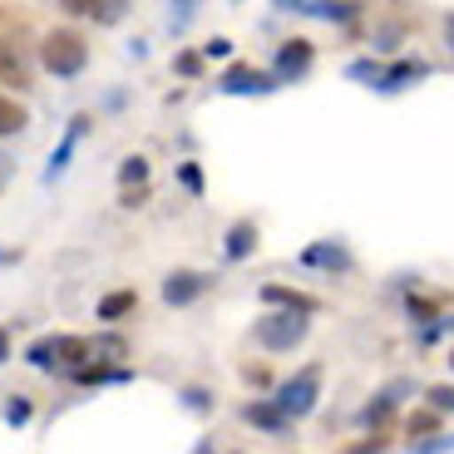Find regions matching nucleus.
<instances>
[{
  "label": "nucleus",
  "mask_w": 454,
  "mask_h": 454,
  "mask_svg": "<svg viewBox=\"0 0 454 454\" xmlns=\"http://www.w3.org/2000/svg\"><path fill=\"white\" fill-rule=\"evenodd\" d=\"M178 69H183V74H198V69H203V59H198V55H183Z\"/></svg>",
  "instance_id": "nucleus-26"
},
{
  "label": "nucleus",
  "mask_w": 454,
  "mask_h": 454,
  "mask_svg": "<svg viewBox=\"0 0 454 454\" xmlns=\"http://www.w3.org/2000/svg\"><path fill=\"white\" fill-rule=\"evenodd\" d=\"M40 65H45L50 74H59V80H74V74L90 65V45H84L74 30H50L45 45H40Z\"/></svg>",
  "instance_id": "nucleus-2"
},
{
  "label": "nucleus",
  "mask_w": 454,
  "mask_h": 454,
  "mask_svg": "<svg viewBox=\"0 0 454 454\" xmlns=\"http://www.w3.org/2000/svg\"><path fill=\"white\" fill-rule=\"evenodd\" d=\"M94 356V346L84 336H55V361L59 365H84Z\"/></svg>",
  "instance_id": "nucleus-10"
},
{
  "label": "nucleus",
  "mask_w": 454,
  "mask_h": 454,
  "mask_svg": "<svg viewBox=\"0 0 454 454\" xmlns=\"http://www.w3.org/2000/svg\"><path fill=\"white\" fill-rule=\"evenodd\" d=\"M217 84H223V94H272L277 90V74H262V69L238 65V69H227Z\"/></svg>",
  "instance_id": "nucleus-4"
},
{
  "label": "nucleus",
  "mask_w": 454,
  "mask_h": 454,
  "mask_svg": "<svg viewBox=\"0 0 454 454\" xmlns=\"http://www.w3.org/2000/svg\"><path fill=\"white\" fill-rule=\"evenodd\" d=\"M351 74H356V80H380V74H375V65H351Z\"/></svg>",
  "instance_id": "nucleus-28"
},
{
  "label": "nucleus",
  "mask_w": 454,
  "mask_h": 454,
  "mask_svg": "<svg viewBox=\"0 0 454 454\" xmlns=\"http://www.w3.org/2000/svg\"><path fill=\"white\" fill-rule=\"evenodd\" d=\"M183 400H188V405H193V410H207V395H203V390H188V395H183Z\"/></svg>",
  "instance_id": "nucleus-29"
},
{
  "label": "nucleus",
  "mask_w": 454,
  "mask_h": 454,
  "mask_svg": "<svg viewBox=\"0 0 454 454\" xmlns=\"http://www.w3.org/2000/svg\"><path fill=\"white\" fill-rule=\"evenodd\" d=\"M301 267H321V272H346L351 267V252L340 242H317V247L301 252Z\"/></svg>",
  "instance_id": "nucleus-6"
},
{
  "label": "nucleus",
  "mask_w": 454,
  "mask_h": 454,
  "mask_svg": "<svg viewBox=\"0 0 454 454\" xmlns=\"http://www.w3.org/2000/svg\"><path fill=\"white\" fill-rule=\"evenodd\" d=\"M317 400H321V365H307L296 380H286V386L277 390V405H282L292 420L311 415V410H317Z\"/></svg>",
  "instance_id": "nucleus-3"
},
{
  "label": "nucleus",
  "mask_w": 454,
  "mask_h": 454,
  "mask_svg": "<svg viewBox=\"0 0 454 454\" xmlns=\"http://www.w3.org/2000/svg\"><path fill=\"white\" fill-rule=\"evenodd\" d=\"M178 178L188 183V188H193V193H203V173H198L193 163H183V168H178Z\"/></svg>",
  "instance_id": "nucleus-24"
},
{
  "label": "nucleus",
  "mask_w": 454,
  "mask_h": 454,
  "mask_svg": "<svg viewBox=\"0 0 454 454\" xmlns=\"http://www.w3.org/2000/svg\"><path fill=\"white\" fill-rule=\"evenodd\" d=\"M5 361H11V331L0 326V365H5Z\"/></svg>",
  "instance_id": "nucleus-27"
},
{
  "label": "nucleus",
  "mask_w": 454,
  "mask_h": 454,
  "mask_svg": "<svg viewBox=\"0 0 454 454\" xmlns=\"http://www.w3.org/2000/svg\"><path fill=\"white\" fill-rule=\"evenodd\" d=\"M203 55H213V59H227V55H232V40H223V35H217V40H207V45H203Z\"/></svg>",
  "instance_id": "nucleus-23"
},
{
  "label": "nucleus",
  "mask_w": 454,
  "mask_h": 454,
  "mask_svg": "<svg viewBox=\"0 0 454 454\" xmlns=\"http://www.w3.org/2000/svg\"><path fill=\"white\" fill-rule=\"evenodd\" d=\"M262 301H272V307H301V311H311V307H317L311 296H301V292H286V286H267V292H262Z\"/></svg>",
  "instance_id": "nucleus-14"
},
{
  "label": "nucleus",
  "mask_w": 454,
  "mask_h": 454,
  "mask_svg": "<svg viewBox=\"0 0 454 454\" xmlns=\"http://www.w3.org/2000/svg\"><path fill=\"white\" fill-rule=\"evenodd\" d=\"M425 430H434V415H410V440L425 434Z\"/></svg>",
  "instance_id": "nucleus-25"
},
{
  "label": "nucleus",
  "mask_w": 454,
  "mask_h": 454,
  "mask_svg": "<svg viewBox=\"0 0 454 454\" xmlns=\"http://www.w3.org/2000/svg\"><path fill=\"white\" fill-rule=\"evenodd\" d=\"M252 247H257V223H232V232H227V262H242L252 257Z\"/></svg>",
  "instance_id": "nucleus-9"
},
{
  "label": "nucleus",
  "mask_w": 454,
  "mask_h": 454,
  "mask_svg": "<svg viewBox=\"0 0 454 454\" xmlns=\"http://www.w3.org/2000/svg\"><path fill=\"white\" fill-rule=\"evenodd\" d=\"M311 59H317L311 40H286V45L277 50V80H296V74H307Z\"/></svg>",
  "instance_id": "nucleus-5"
},
{
  "label": "nucleus",
  "mask_w": 454,
  "mask_h": 454,
  "mask_svg": "<svg viewBox=\"0 0 454 454\" xmlns=\"http://www.w3.org/2000/svg\"><path fill=\"white\" fill-rule=\"evenodd\" d=\"M134 307H138L134 292H109V296L99 301V321H119V317H129Z\"/></svg>",
  "instance_id": "nucleus-12"
},
{
  "label": "nucleus",
  "mask_w": 454,
  "mask_h": 454,
  "mask_svg": "<svg viewBox=\"0 0 454 454\" xmlns=\"http://www.w3.org/2000/svg\"><path fill=\"white\" fill-rule=\"evenodd\" d=\"M144 178H148V163L144 159H129L124 168H119V183H124V188H129V183H144Z\"/></svg>",
  "instance_id": "nucleus-20"
},
{
  "label": "nucleus",
  "mask_w": 454,
  "mask_h": 454,
  "mask_svg": "<svg viewBox=\"0 0 454 454\" xmlns=\"http://www.w3.org/2000/svg\"><path fill=\"white\" fill-rule=\"evenodd\" d=\"M307 317L311 311H301V307H282V311H272V317H262L257 321V346H267V351H296L311 331Z\"/></svg>",
  "instance_id": "nucleus-1"
},
{
  "label": "nucleus",
  "mask_w": 454,
  "mask_h": 454,
  "mask_svg": "<svg viewBox=\"0 0 454 454\" xmlns=\"http://www.w3.org/2000/svg\"><path fill=\"white\" fill-rule=\"evenodd\" d=\"M30 365H40V371H50V365H55V336L35 340V346H30Z\"/></svg>",
  "instance_id": "nucleus-18"
},
{
  "label": "nucleus",
  "mask_w": 454,
  "mask_h": 454,
  "mask_svg": "<svg viewBox=\"0 0 454 454\" xmlns=\"http://www.w3.org/2000/svg\"><path fill=\"white\" fill-rule=\"evenodd\" d=\"M203 286H207V282H203L198 272H173L168 282H163V301H168V307H188V301H193Z\"/></svg>",
  "instance_id": "nucleus-7"
},
{
  "label": "nucleus",
  "mask_w": 454,
  "mask_h": 454,
  "mask_svg": "<svg viewBox=\"0 0 454 454\" xmlns=\"http://www.w3.org/2000/svg\"><path fill=\"white\" fill-rule=\"evenodd\" d=\"M30 415H35L30 400H25V395H11V405H5V420H11V425H25Z\"/></svg>",
  "instance_id": "nucleus-19"
},
{
  "label": "nucleus",
  "mask_w": 454,
  "mask_h": 454,
  "mask_svg": "<svg viewBox=\"0 0 454 454\" xmlns=\"http://www.w3.org/2000/svg\"><path fill=\"white\" fill-rule=\"evenodd\" d=\"M430 405L434 410H454V386H434L430 390Z\"/></svg>",
  "instance_id": "nucleus-21"
},
{
  "label": "nucleus",
  "mask_w": 454,
  "mask_h": 454,
  "mask_svg": "<svg viewBox=\"0 0 454 454\" xmlns=\"http://www.w3.org/2000/svg\"><path fill=\"white\" fill-rule=\"evenodd\" d=\"M188 5H193V0H183V15H188Z\"/></svg>",
  "instance_id": "nucleus-32"
},
{
  "label": "nucleus",
  "mask_w": 454,
  "mask_h": 454,
  "mask_svg": "<svg viewBox=\"0 0 454 454\" xmlns=\"http://www.w3.org/2000/svg\"><path fill=\"white\" fill-rule=\"evenodd\" d=\"M444 30H450V50H454V15H450V25H444Z\"/></svg>",
  "instance_id": "nucleus-31"
},
{
  "label": "nucleus",
  "mask_w": 454,
  "mask_h": 454,
  "mask_svg": "<svg viewBox=\"0 0 454 454\" xmlns=\"http://www.w3.org/2000/svg\"><path fill=\"white\" fill-rule=\"evenodd\" d=\"M90 346H94L99 361H124V356H129V340L124 336H99V340H90Z\"/></svg>",
  "instance_id": "nucleus-15"
},
{
  "label": "nucleus",
  "mask_w": 454,
  "mask_h": 454,
  "mask_svg": "<svg viewBox=\"0 0 454 454\" xmlns=\"http://www.w3.org/2000/svg\"><path fill=\"white\" fill-rule=\"evenodd\" d=\"M25 124H30V114H25V104H15V99H5V94H0V138L20 134Z\"/></svg>",
  "instance_id": "nucleus-11"
},
{
  "label": "nucleus",
  "mask_w": 454,
  "mask_h": 454,
  "mask_svg": "<svg viewBox=\"0 0 454 454\" xmlns=\"http://www.w3.org/2000/svg\"><path fill=\"white\" fill-rule=\"evenodd\" d=\"M242 420L257 425V430H286V425H292V415H286L277 400H272V405H262V400H257V405H242Z\"/></svg>",
  "instance_id": "nucleus-8"
},
{
  "label": "nucleus",
  "mask_w": 454,
  "mask_h": 454,
  "mask_svg": "<svg viewBox=\"0 0 454 454\" xmlns=\"http://www.w3.org/2000/svg\"><path fill=\"white\" fill-rule=\"evenodd\" d=\"M450 365H454V351H450Z\"/></svg>",
  "instance_id": "nucleus-33"
},
{
  "label": "nucleus",
  "mask_w": 454,
  "mask_h": 454,
  "mask_svg": "<svg viewBox=\"0 0 454 454\" xmlns=\"http://www.w3.org/2000/svg\"><path fill=\"white\" fill-rule=\"evenodd\" d=\"M74 380L80 386H109V380H129V371H114V365H74Z\"/></svg>",
  "instance_id": "nucleus-13"
},
{
  "label": "nucleus",
  "mask_w": 454,
  "mask_h": 454,
  "mask_svg": "<svg viewBox=\"0 0 454 454\" xmlns=\"http://www.w3.org/2000/svg\"><path fill=\"white\" fill-rule=\"evenodd\" d=\"M0 80H11V84H25V69H20V59L11 55V45L0 40Z\"/></svg>",
  "instance_id": "nucleus-16"
},
{
  "label": "nucleus",
  "mask_w": 454,
  "mask_h": 454,
  "mask_svg": "<svg viewBox=\"0 0 454 454\" xmlns=\"http://www.w3.org/2000/svg\"><path fill=\"white\" fill-rule=\"evenodd\" d=\"M420 74H425V65H395L386 80H380V90H400L405 80H420Z\"/></svg>",
  "instance_id": "nucleus-17"
},
{
  "label": "nucleus",
  "mask_w": 454,
  "mask_h": 454,
  "mask_svg": "<svg viewBox=\"0 0 454 454\" xmlns=\"http://www.w3.org/2000/svg\"><path fill=\"white\" fill-rule=\"evenodd\" d=\"M94 5H99V0H69V11H80V15H84V11L94 15Z\"/></svg>",
  "instance_id": "nucleus-30"
},
{
  "label": "nucleus",
  "mask_w": 454,
  "mask_h": 454,
  "mask_svg": "<svg viewBox=\"0 0 454 454\" xmlns=\"http://www.w3.org/2000/svg\"><path fill=\"white\" fill-rule=\"evenodd\" d=\"M94 15H99V20H119V15H124V0H99Z\"/></svg>",
  "instance_id": "nucleus-22"
}]
</instances>
